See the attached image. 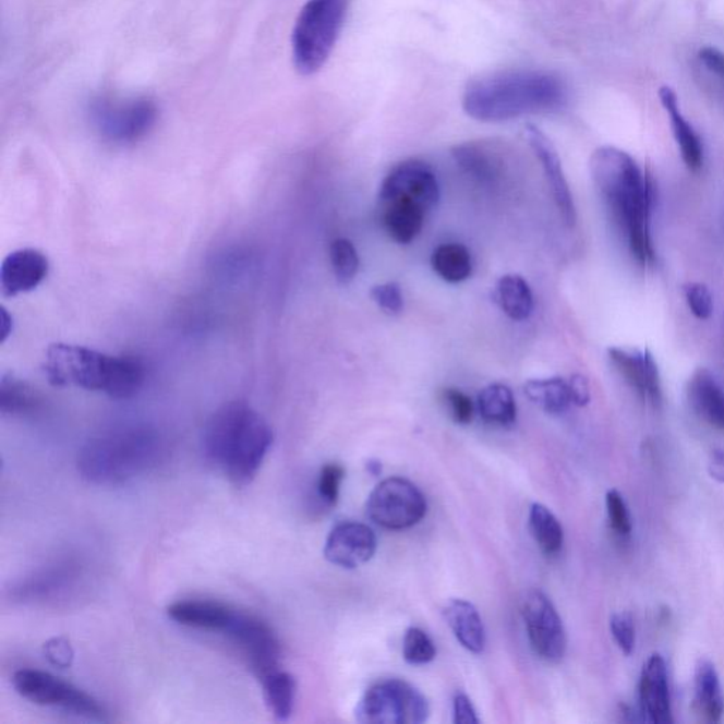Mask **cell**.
<instances>
[{"label": "cell", "instance_id": "cell-1", "mask_svg": "<svg viewBox=\"0 0 724 724\" xmlns=\"http://www.w3.org/2000/svg\"><path fill=\"white\" fill-rule=\"evenodd\" d=\"M590 174L614 224L641 265L654 261L650 233L651 183L626 152L602 146L590 157Z\"/></svg>", "mask_w": 724, "mask_h": 724}, {"label": "cell", "instance_id": "cell-2", "mask_svg": "<svg viewBox=\"0 0 724 724\" xmlns=\"http://www.w3.org/2000/svg\"><path fill=\"white\" fill-rule=\"evenodd\" d=\"M568 102L565 81L550 71L504 70L467 84L463 109L480 122H507L532 113L559 111Z\"/></svg>", "mask_w": 724, "mask_h": 724}, {"label": "cell", "instance_id": "cell-3", "mask_svg": "<svg viewBox=\"0 0 724 724\" xmlns=\"http://www.w3.org/2000/svg\"><path fill=\"white\" fill-rule=\"evenodd\" d=\"M272 443L269 423L242 401L222 405L204 427V456L237 487H245L256 478Z\"/></svg>", "mask_w": 724, "mask_h": 724}, {"label": "cell", "instance_id": "cell-4", "mask_svg": "<svg viewBox=\"0 0 724 724\" xmlns=\"http://www.w3.org/2000/svg\"><path fill=\"white\" fill-rule=\"evenodd\" d=\"M43 371L55 387H77L116 399L135 397L146 381L136 357L111 355L77 345L57 342L46 351Z\"/></svg>", "mask_w": 724, "mask_h": 724}, {"label": "cell", "instance_id": "cell-5", "mask_svg": "<svg viewBox=\"0 0 724 724\" xmlns=\"http://www.w3.org/2000/svg\"><path fill=\"white\" fill-rule=\"evenodd\" d=\"M161 442L154 429L125 426L94 436L80 450L81 478L98 485L126 483L159 460Z\"/></svg>", "mask_w": 724, "mask_h": 724}, {"label": "cell", "instance_id": "cell-6", "mask_svg": "<svg viewBox=\"0 0 724 724\" xmlns=\"http://www.w3.org/2000/svg\"><path fill=\"white\" fill-rule=\"evenodd\" d=\"M349 0H307L292 33L294 69L302 75L321 71L345 27Z\"/></svg>", "mask_w": 724, "mask_h": 724}, {"label": "cell", "instance_id": "cell-7", "mask_svg": "<svg viewBox=\"0 0 724 724\" xmlns=\"http://www.w3.org/2000/svg\"><path fill=\"white\" fill-rule=\"evenodd\" d=\"M429 714L427 699L401 679L371 686L355 708L357 721L369 724H421Z\"/></svg>", "mask_w": 724, "mask_h": 724}, {"label": "cell", "instance_id": "cell-8", "mask_svg": "<svg viewBox=\"0 0 724 724\" xmlns=\"http://www.w3.org/2000/svg\"><path fill=\"white\" fill-rule=\"evenodd\" d=\"M12 684L22 698L39 707L60 709L89 721H107V712L97 699L45 671L19 669L13 674Z\"/></svg>", "mask_w": 724, "mask_h": 724}, {"label": "cell", "instance_id": "cell-9", "mask_svg": "<svg viewBox=\"0 0 724 724\" xmlns=\"http://www.w3.org/2000/svg\"><path fill=\"white\" fill-rule=\"evenodd\" d=\"M89 118L105 141L131 145L154 130L159 108L149 98H98L90 104Z\"/></svg>", "mask_w": 724, "mask_h": 724}, {"label": "cell", "instance_id": "cell-10", "mask_svg": "<svg viewBox=\"0 0 724 724\" xmlns=\"http://www.w3.org/2000/svg\"><path fill=\"white\" fill-rule=\"evenodd\" d=\"M425 495L411 481L390 478L381 481L370 494L366 514L376 526L390 531L408 530L426 516Z\"/></svg>", "mask_w": 724, "mask_h": 724}, {"label": "cell", "instance_id": "cell-11", "mask_svg": "<svg viewBox=\"0 0 724 724\" xmlns=\"http://www.w3.org/2000/svg\"><path fill=\"white\" fill-rule=\"evenodd\" d=\"M222 634L237 648L256 678L262 679L279 669L282 647L276 632L262 618L237 610Z\"/></svg>", "mask_w": 724, "mask_h": 724}, {"label": "cell", "instance_id": "cell-12", "mask_svg": "<svg viewBox=\"0 0 724 724\" xmlns=\"http://www.w3.org/2000/svg\"><path fill=\"white\" fill-rule=\"evenodd\" d=\"M522 617L533 651L545 661L559 662L564 659L568 637L564 622L545 593L532 590L527 594Z\"/></svg>", "mask_w": 724, "mask_h": 724}, {"label": "cell", "instance_id": "cell-13", "mask_svg": "<svg viewBox=\"0 0 724 724\" xmlns=\"http://www.w3.org/2000/svg\"><path fill=\"white\" fill-rule=\"evenodd\" d=\"M379 202L407 198L431 212L441 200L439 181L425 161L411 159L395 166L381 183Z\"/></svg>", "mask_w": 724, "mask_h": 724}, {"label": "cell", "instance_id": "cell-14", "mask_svg": "<svg viewBox=\"0 0 724 724\" xmlns=\"http://www.w3.org/2000/svg\"><path fill=\"white\" fill-rule=\"evenodd\" d=\"M376 536L365 523L342 522L328 533L324 556L342 569H355L373 559Z\"/></svg>", "mask_w": 724, "mask_h": 724}, {"label": "cell", "instance_id": "cell-15", "mask_svg": "<svg viewBox=\"0 0 724 724\" xmlns=\"http://www.w3.org/2000/svg\"><path fill=\"white\" fill-rule=\"evenodd\" d=\"M608 359L623 379L644 401L659 407L662 399L659 365L650 351L612 347L608 349Z\"/></svg>", "mask_w": 724, "mask_h": 724}, {"label": "cell", "instance_id": "cell-16", "mask_svg": "<svg viewBox=\"0 0 724 724\" xmlns=\"http://www.w3.org/2000/svg\"><path fill=\"white\" fill-rule=\"evenodd\" d=\"M50 272L49 258L39 250L23 248L9 254L0 266V289L3 297L32 292L45 282Z\"/></svg>", "mask_w": 724, "mask_h": 724}, {"label": "cell", "instance_id": "cell-17", "mask_svg": "<svg viewBox=\"0 0 724 724\" xmlns=\"http://www.w3.org/2000/svg\"><path fill=\"white\" fill-rule=\"evenodd\" d=\"M528 143L532 147L533 154L541 161L543 173L550 184L552 195L559 208L562 218L569 227L576 224V207L574 195L570 193L568 180L565 178L564 169L559 155L555 149L554 143L536 126L528 125L526 128Z\"/></svg>", "mask_w": 724, "mask_h": 724}, {"label": "cell", "instance_id": "cell-18", "mask_svg": "<svg viewBox=\"0 0 724 724\" xmlns=\"http://www.w3.org/2000/svg\"><path fill=\"white\" fill-rule=\"evenodd\" d=\"M640 702L647 722L671 724L673 707L668 683V669L660 654L651 655L642 668L640 678Z\"/></svg>", "mask_w": 724, "mask_h": 724}, {"label": "cell", "instance_id": "cell-19", "mask_svg": "<svg viewBox=\"0 0 724 724\" xmlns=\"http://www.w3.org/2000/svg\"><path fill=\"white\" fill-rule=\"evenodd\" d=\"M237 610L214 600H181L168 607V616L180 626L224 632Z\"/></svg>", "mask_w": 724, "mask_h": 724}, {"label": "cell", "instance_id": "cell-20", "mask_svg": "<svg viewBox=\"0 0 724 724\" xmlns=\"http://www.w3.org/2000/svg\"><path fill=\"white\" fill-rule=\"evenodd\" d=\"M688 399L703 422L724 432V390L711 371H695L688 383Z\"/></svg>", "mask_w": 724, "mask_h": 724}, {"label": "cell", "instance_id": "cell-21", "mask_svg": "<svg viewBox=\"0 0 724 724\" xmlns=\"http://www.w3.org/2000/svg\"><path fill=\"white\" fill-rule=\"evenodd\" d=\"M384 230L398 244L407 245L421 233L426 209L407 198L379 202Z\"/></svg>", "mask_w": 724, "mask_h": 724}, {"label": "cell", "instance_id": "cell-22", "mask_svg": "<svg viewBox=\"0 0 724 724\" xmlns=\"http://www.w3.org/2000/svg\"><path fill=\"white\" fill-rule=\"evenodd\" d=\"M660 99L662 107L668 112L671 126L676 143H678L680 155L685 161L686 168L698 171L703 166V145L692 125L680 113L678 95L671 87L660 88Z\"/></svg>", "mask_w": 724, "mask_h": 724}, {"label": "cell", "instance_id": "cell-23", "mask_svg": "<svg viewBox=\"0 0 724 724\" xmlns=\"http://www.w3.org/2000/svg\"><path fill=\"white\" fill-rule=\"evenodd\" d=\"M445 618L457 641L473 654L485 648V628L478 608L463 599H452L445 607Z\"/></svg>", "mask_w": 724, "mask_h": 724}, {"label": "cell", "instance_id": "cell-24", "mask_svg": "<svg viewBox=\"0 0 724 724\" xmlns=\"http://www.w3.org/2000/svg\"><path fill=\"white\" fill-rule=\"evenodd\" d=\"M695 709L707 722L719 723L724 714V695L721 678L709 660H699L695 666Z\"/></svg>", "mask_w": 724, "mask_h": 724}, {"label": "cell", "instance_id": "cell-25", "mask_svg": "<svg viewBox=\"0 0 724 724\" xmlns=\"http://www.w3.org/2000/svg\"><path fill=\"white\" fill-rule=\"evenodd\" d=\"M495 303L511 321L523 322L533 311L530 283L519 275H504L494 290Z\"/></svg>", "mask_w": 724, "mask_h": 724}, {"label": "cell", "instance_id": "cell-26", "mask_svg": "<svg viewBox=\"0 0 724 724\" xmlns=\"http://www.w3.org/2000/svg\"><path fill=\"white\" fill-rule=\"evenodd\" d=\"M74 570L70 565H56L55 568L41 570L32 576L13 590L14 598L21 602H45V599L63 592L73 582Z\"/></svg>", "mask_w": 724, "mask_h": 724}, {"label": "cell", "instance_id": "cell-27", "mask_svg": "<svg viewBox=\"0 0 724 724\" xmlns=\"http://www.w3.org/2000/svg\"><path fill=\"white\" fill-rule=\"evenodd\" d=\"M264 699L272 716L279 722L289 721L297 700V680L285 671L276 669L261 679Z\"/></svg>", "mask_w": 724, "mask_h": 724}, {"label": "cell", "instance_id": "cell-28", "mask_svg": "<svg viewBox=\"0 0 724 724\" xmlns=\"http://www.w3.org/2000/svg\"><path fill=\"white\" fill-rule=\"evenodd\" d=\"M478 408L480 417L492 425L509 427L517 421L516 398L507 385L492 384L481 390Z\"/></svg>", "mask_w": 724, "mask_h": 724}, {"label": "cell", "instance_id": "cell-29", "mask_svg": "<svg viewBox=\"0 0 724 724\" xmlns=\"http://www.w3.org/2000/svg\"><path fill=\"white\" fill-rule=\"evenodd\" d=\"M40 394L31 385L12 374L0 379V411L11 417H27L41 409Z\"/></svg>", "mask_w": 724, "mask_h": 724}, {"label": "cell", "instance_id": "cell-30", "mask_svg": "<svg viewBox=\"0 0 724 724\" xmlns=\"http://www.w3.org/2000/svg\"><path fill=\"white\" fill-rule=\"evenodd\" d=\"M523 393L532 403L550 414L565 413L574 403L569 381H565L560 376L527 381L523 385Z\"/></svg>", "mask_w": 724, "mask_h": 724}, {"label": "cell", "instance_id": "cell-31", "mask_svg": "<svg viewBox=\"0 0 724 724\" xmlns=\"http://www.w3.org/2000/svg\"><path fill=\"white\" fill-rule=\"evenodd\" d=\"M431 264L436 275L449 283H460L469 279L473 272V261L469 250L461 244H443L433 251Z\"/></svg>", "mask_w": 724, "mask_h": 724}, {"label": "cell", "instance_id": "cell-32", "mask_svg": "<svg viewBox=\"0 0 724 724\" xmlns=\"http://www.w3.org/2000/svg\"><path fill=\"white\" fill-rule=\"evenodd\" d=\"M530 530L533 540L540 545L543 554L554 556L564 546L565 535L559 519L550 508L542 504H533L530 511Z\"/></svg>", "mask_w": 724, "mask_h": 724}, {"label": "cell", "instance_id": "cell-33", "mask_svg": "<svg viewBox=\"0 0 724 724\" xmlns=\"http://www.w3.org/2000/svg\"><path fill=\"white\" fill-rule=\"evenodd\" d=\"M495 152L492 146L483 142H469L456 146L452 149V157L461 169L473 176L475 179L490 180L495 173Z\"/></svg>", "mask_w": 724, "mask_h": 724}, {"label": "cell", "instance_id": "cell-34", "mask_svg": "<svg viewBox=\"0 0 724 724\" xmlns=\"http://www.w3.org/2000/svg\"><path fill=\"white\" fill-rule=\"evenodd\" d=\"M330 261L336 279L341 285L350 283L359 274L360 258L355 246L346 238H337L330 245Z\"/></svg>", "mask_w": 724, "mask_h": 724}, {"label": "cell", "instance_id": "cell-35", "mask_svg": "<svg viewBox=\"0 0 724 724\" xmlns=\"http://www.w3.org/2000/svg\"><path fill=\"white\" fill-rule=\"evenodd\" d=\"M402 654L411 665H426L436 659V647L421 628L411 627L403 637Z\"/></svg>", "mask_w": 724, "mask_h": 724}, {"label": "cell", "instance_id": "cell-36", "mask_svg": "<svg viewBox=\"0 0 724 724\" xmlns=\"http://www.w3.org/2000/svg\"><path fill=\"white\" fill-rule=\"evenodd\" d=\"M606 508L610 528L620 540L631 536L632 522L630 511L624 502L623 495L617 490H610L606 495Z\"/></svg>", "mask_w": 724, "mask_h": 724}, {"label": "cell", "instance_id": "cell-37", "mask_svg": "<svg viewBox=\"0 0 724 724\" xmlns=\"http://www.w3.org/2000/svg\"><path fill=\"white\" fill-rule=\"evenodd\" d=\"M345 467L337 463H328L323 467L317 481V493L327 507H335L340 497L342 480H345Z\"/></svg>", "mask_w": 724, "mask_h": 724}, {"label": "cell", "instance_id": "cell-38", "mask_svg": "<svg viewBox=\"0 0 724 724\" xmlns=\"http://www.w3.org/2000/svg\"><path fill=\"white\" fill-rule=\"evenodd\" d=\"M684 292L686 303H688L693 316H697L700 321H707V318L712 316L713 298L707 285L698 282L688 283L685 286Z\"/></svg>", "mask_w": 724, "mask_h": 724}, {"label": "cell", "instance_id": "cell-39", "mask_svg": "<svg viewBox=\"0 0 724 724\" xmlns=\"http://www.w3.org/2000/svg\"><path fill=\"white\" fill-rule=\"evenodd\" d=\"M371 298H373L381 311L393 314V316H397V314L403 311L402 289L397 282L374 286L371 289Z\"/></svg>", "mask_w": 724, "mask_h": 724}, {"label": "cell", "instance_id": "cell-40", "mask_svg": "<svg viewBox=\"0 0 724 724\" xmlns=\"http://www.w3.org/2000/svg\"><path fill=\"white\" fill-rule=\"evenodd\" d=\"M610 630H612L614 641L626 655H630L636 647V627L631 614L616 613L610 620Z\"/></svg>", "mask_w": 724, "mask_h": 724}, {"label": "cell", "instance_id": "cell-41", "mask_svg": "<svg viewBox=\"0 0 724 724\" xmlns=\"http://www.w3.org/2000/svg\"><path fill=\"white\" fill-rule=\"evenodd\" d=\"M443 398L449 405L452 421L459 425H469L474 417V403L470 397H467L460 389L447 388L443 393Z\"/></svg>", "mask_w": 724, "mask_h": 724}, {"label": "cell", "instance_id": "cell-42", "mask_svg": "<svg viewBox=\"0 0 724 724\" xmlns=\"http://www.w3.org/2000/svg\"><path fill=\"white\" fill-rule=\"evenodd\" d=\"M45 655L52 665L63 669L69 668L74 660L73 648H71L70 642L63 637L52 638V640L47 642L45 644Z\"/></svg>", "mask_w": 724, "mask_h": 724}, {"label": "cell", "instance_id": "cell-43", "mask_svg": "<svg viewBox=\"0 0 724 724\" xmlns=\"http://www.w3.org/2000/svg\"><path fill=\"white\" fill-rule=\"evenodd\" d=\"M452 714L457 724H475L480 722L478 712L466 693H457L452 700Z\"/></svg>", "mask_w": 724, "mask_h": 724}, {"label": "cell", "instance_id": "cell-44", "mask_svg": "<svg viewBox=\"0 0 724 724\" xmlns=\"http://www.w3.org/2000/svg\"><path fill=\"white\" fill-rule=\"evenodd\" d=\"M699 60L708 71L724 81V55L721 50L714 49V47H703L699 51Z\"/></svg>", "mask_w": 724, "mask_h": 724}, {"label": "cell", "instance_id": "cell-45", "mask_svg": "<svg viewBox=\"0 0 724 724\" xmlns=\"http://www.w3.org/2000/svg\"><path fill=\"white\" fill-rule=\"evenodd\" d=\"M571 401L576 407H586L590 402L589 381L586 376L575 374L569 379Z\"/></svg>", "mask_w": 724, "mask_h": 724}, {"label": "cell", "instance_id": "cell-46", "mask_svg": "<svg viewBox=\"0 0 724 724\" xmlns=\"http://www.w3.org/2000/svg\"><path fill=\"white\" fill-rule=\"evenodd\" d=\"M709 474L711 478L719 481V483L724 484V451L723 450H713L711 459L708 463Z\"/></svg>", "mask_w": 724, "mask_h": 724}, {"label": "cell", "instance_id": "cell-47", "mask_svg": "<svg viewBox=\"0 0 724 724\" xmlns=\"http://www.w3.org/2000/svg\"><path fill=\"white\" fill-rule=\"evenodd\" d=\"M0 322H2V327H0V337H2V342L8 340V337L12 335L13 330V318L9 316L7 309L2 307L0 311Z\"/></svg>", "mask_w": 724, "mask_h": 724}, {"label": "cell", "instance_id": "cell-48", "mask_svg": "<svg viewBox=\"0 0 724 724\" xmlns=\"http://www.w3.org/2000/svg\"><path fill=\"white\" fill-rule=\"evenodd\" d=\"M366 470H369L370 473L373 475H379L381 471H383V469H381V463L378 460L369 461V464H366Z\"/></svg>", "mask_w": 724, "mask_h": 724}]
</instances>
